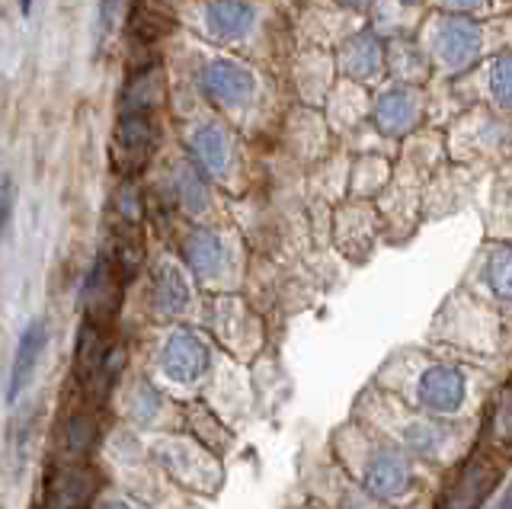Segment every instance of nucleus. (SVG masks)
I'll use <instances>...</instances> for the list:
<instances>
[{
    "label": "nucleus",
    "instance_id": "1",
    "mask_svg": "<svg viewBox=\"0 0 512 509\" xmlns=\"http://www.w3.org/2000/svg\"><path fill=\"white\" fill-rule=\"evenodd\" d=\"M157 148V125L151 116L141 113H122L116 122V132H112V167H116L122 177H135L138 170L148 167L151 154Z\"/></svg>",
    "mask_w": 512,
    "mask_h": 509
},
{
    "label": "nucleus",
    "instance_id": "2",
    "mask_svg": "<svg viewBox=\"0 0 512 509\" xmlns=\"http://www.w3.org/2000/svg\"><path fill=\"white\" fill-rule=\"evenodd\" d=\"M157 458L176 481L189 490H199V493H215V487L221 484V471H218V461L202 452L196 442H186V439H167L164 445H157Z\"/></svg>",
    "mask_w": 512,
    "mask_h": 509
},
{
    "label": "nucleus",
    "instance_id": "3",
    "mask_svg": "<svg viewBox=\"0 0 512 509\" xmlns=\"http://www.w3.org/2000/svg\"><path fill=\"white\" fill-rule=\"evenodd\" d=\"M122 282H125L122 273L109 257H100L90 266L84 289H80V305H84L87 321H96L103 327L116 321V314L122 308Z\"/></svg>",
    "mask_w": 512,
    "mask_h": 509
},
{
    "label": "nucleus",
    "instance_id": "4",
    "mask_svg": "<svg viewBox=\"0 0 512 509\" xmlns=\"http://www.w3.org/2000/svg\"><path fill=\"white\" fill-rule=\"evenodd\" d=\"M199 87L208 100L215 106L224 109H237V106H247L256 93V77L250 68L237 65V61H208V65L199 71Z\"/></svg>",
    "mask_w": 512,
    "mask_h": 509
},
{
    "label": "nucleus",
    "instance_id": "5",
    "mask_svg": "<svg viewBox=\"0 0 512 509\" xmlns=\"http://www.w3.org/2000/svg\"><path fill=\"white\" fill-rule=\"evenodd\" d=\"M160 369L180 385H192L208 369V346L192 330H173L160 349Z\"/></svg>",
    "mask_w": 512,
    "mask_h": 509
},
{
    "label": "nucleus",
    "instance_id": "6",
    "mask_svg": "<svg viewBox=\"0 0 512 509\" xmlns=\"http://www.w3.org/2000/svg\"><path fill=\"white\" fill-rule=\"evenodd\" d=\"M439 55L448 68H464L480 55L484 49V33L474 20H468L464 13L458 17H445L439 26Z\"/></svg>",
    "mask_w": 512,
    "mask_h": 509
},
{
    "label": "nucleus",
    "instance_id": "7",
    "mask_svg": "<svg viewBox=\"0 0 512 509\" xmlns=\"http://www.w3.org/2000/svg\"><path fill=\"white\" fill-rule=\"evenodd\" d=\"M464 388H468V381H464V372L455 369V365H432V369L423 372L420 385H416L423 407L436 413H455L464 404Z\"/></svg>",
    "mask_w": 512,
    "mask_h": 509
},
{
    "label": "nucleus",
    "instance_id": "8",
    "mask_svg": "<svg viewBox=\"0 0 512 509\" xmlns=\"http://www.w3.org/2000/svg\"><path fill=\"white\" fill-rule=\"evenodd\" d=\"M96 493V477L87 465H77V461H68L61 465L48 484V497L45 506L55 509H74V506H87Z\"/></svg>",
    "mask_w": 512,
    "mask_h": 509
},
{
    "label": "nucleus",
    "instance_id": "9",
    "mask_svg": "<svg viewBox=\"0 0 512 509\" xmlns=\"http://www.w3.org/2000/svg\"><path fill=\"white\" fill-rule=\"evenodd\" d=\"M410 481L413 474L407 458L397 452H378L365 468V490L378 500H394L400 493H407Z\"/></svg>",
    "mask_w": 512,
    "mask_h": 509
},
{
    "label": "nucleus",
    "instance_id": "10",
    "mask_svg": "<svg viewBox=\"0 0 512 509\" xmlns=\"http://www.w3.org/2000/svg\"><path fill=\"white\" fill-rule=\"evenodd\" d=\"M45 343H48V327L45 321H32L23 337H20V346H16V356H13V365H10V388H7V397L16 401L26 385L32 381V372H36V365L45 353Z\"/></svg>",
    "mask_w": 512,
    "mask_h": 509
},
{
    "label": "nucleus",
    "instance_id": "11",
    "mask_svg": "<svg viewBox=\"0 0 512 509\" xmlns=\"http://www.w3.org/2000/svg\"><path fill=\"white\" fill-rule=\"evenodd\" d=\"M167 100V81L164 71L157 65L141 68L138 74L128 77V84L122 90V113H141V116H154Z\"/></svg>",
    "mask_w": 512,
    "mask_h": 509
},
{
    "label": "nucleus",
    "instance_id": "12",
    "mask_svg": "<svg viewBox=\"0 0 512 509\" xmlns=\"http://www.w3.org/2000/svg\"><path fill=\"white\" fill-rule=\"evenodd\" d=\"M416 116H420V103H416V93L407 87L384 90L375 106V125L381 135H407Z\"/></svg>",
    "mask_w": 512,
    "mask_h": 509
},
{
    "label": "nucleus",
    "instance_id": "13",
    "mask_svg": "<svg viewBox=\"0 0 512 509\" xmlns=\"http://www.w3.org/2000/svg\"><path fill=\"white\" fill-rule=\"evenodd\" d=\"M384 65V49L375 33H356L340 45V68L352 81H372Z\"/></svg>",
    "mask_w": 512,
    "mask_h": 509
},
{
    "label": "nucleus",
    "instance_id": "14",
    "mask_svg": "<svg viewBox=\"0 0 512 509\" xmlns=\"http://www.w3.org/2000/svg\"><path fill=\"white\" fill-rule=\"evenodd\" d=\"M154 308L160 314H183L189 308V301H192V292H189V282L183 276V269L180 266H173V263H157L154 269Z\"/></svg>",
    "mask_w": 512,
    "mask_h": 509
},
{
    "label": "nucleus",
    "instance_id": "15",
    "mask_svg": "<svg viewBox=\"0 0 512 509\" xmlns=\"http://www.w3.org/2000/svg\"><path fill=\"white\" fill-rule=\"evenodd\" d=\"M183 257L199 279H218L224 269V244L215 231H192L183 244Z\"/></svg>",
    "mask_w": 512,
    "mask_h": 509
},
{
    "label": "nucleus",
    "instance_id": "16",
    "mask_svg": "<svg viewBox=\"0 0 512 509\" xmlns=\"http://www.w3.org/2000/svg\"><path fill=\"white\" fill-rule=\"evenodd\" d=\"M205 26L215 39H240L253 26V7L247 0H215L205 10Z\"/></svg>",
    "mask_w": 512,
    "mask_h": 509
},
{
    "label": "nucleus",
    "instance_id": "17",
    "mask_svg": "<svg viewBox=\"0 0 512 509\" xmlns=\"http://www.w3.org/2000/svg\"><path fill=\"white\" fill-rule=\"evenodd\" d=\"M96 439H100V423L93 413H71L58 433V449L68 461H80L96 445Z\"/></svg>",
    "mask_w": 512,
    "mask_h": 509
},
{
    "label": "nucleus",
    "instance_id": "18",
    "mask_svg": "<svg viewBox=\"0 0 512 509\" xmlns=\"http://www.w3.org/2000/svg\"><path fill=\"white\" fill-rule=\"evenodd\" d=\"M192 154L199 157V164L208 173H224L231 161V145H228V135H224L218 125H202V129L192 132Z\"/></svg>",
    "mask_w": 512,
    "mask_h": 509
},
{
    "label": "nucleus",
    "instance_id": "19",
    "mask_svg": "<svg viewBox=\"0 0 512 509\" xmlns=\"http://www.w3.org/2000/svg\"><path fill=\"white\" fill-rule=\"evenodd\" d=\"M112 263L122 273V279H132L138 273V266L144 260V244H141V234L135 228V221H122V228L112 237Z\"/></svg>",
    "mask_w": 512,
    "mask_h": 509
},
{
    "label": "nucleus",
    "instance_id": "20",
    "mask_svg": "<svg viewBox=\"0 0 512 509\" xmlns=\"http://www.w3.org/2000/svg\"><path fill=\"white\" fill-rule=\"evenodd\" d=\"M480 279L496 298L512 305V247H493L480 269Z\"/></svg>",
    "mask_w": 512,
    "mask_h": 509
},
{
    "label": "nucleus",
    "instance_id": "21",
    "mask_svg": "<svg viewBox=\"0 0 512 509\" xmlns=\"http://www.w3.org/2000/svg\"><path fill=\"white\" fill-rule=\"evenodd\" d=\"M173 183H176V196H180V205L189 212V215H202L208 212V186L205 180L199 177V170L192 167V164H180L173 173Z\"/></svg>",
    "mask_w": 512,
    "mask_h": 509
},
{
    "label": "nucleus",
    "instance_id": "22",
    "mask_svg": "<svg viewBox=\"0 0 512 509\" xmlns=\"http://www.w3.org/2000/svg\"><path fill=\"white\" fill-rule=\"evenodd\" d=\"M170 29H173V20L151 10L148 4H141V0L132 7V13H128V33L138 42H157L164 33H170Z\"/></svg>",
    "mask_w": 512,
    "mask_h": 509
},
{
    "label": "nucleus",
    "instance_id": "23",
    "mask_svg": "<svg viewBox=\"0 0 512 509\" xmlns=\"http://www.w3.org/2000/svg\"><path fill=\"white\" fill-rule=\"evenodd\" d=\"M490 97L496 106L512 109V52L500 55L490 65Z\"/></svg>",
    "mask_w": 512,
    "mask_h": 509
},
{
    "label": "nucleus",
    "instance_id": "24",
    "mask_svg": "<svg viewBox=\"0 0 512 509\" xmlns=\"http://www.w3.org/2000/svg\"><path fill=\"white\" fill-rule=\"evenodd\" d=\"M439 442H442V429L436 423H413L407 429V445L413 452H420V455L436 452Z\"/></svg>",
    "mask_w": 512,
    "mask_h": 509
},
{
    "label": "nucleus",
    "instance_id": "25",
    "mask_svg": "<svg viewBox=\"0 0 512 509\" xmlns=\"http://www.w3.org/2000/svg\"><path fill=\"white\" fill-rule=\"evenodd\" d=\"M160 410V397L151 385H138L135 394H132V413L141 420V423H151L154 413Z\"/></svg>",
    "mask_w": 512,
    "mask_h": 509
},
{
    "label": "nucleus",
    "instance_id": "26",
    "mask_svg": "<svg viewBox=\"0 0 512 509\" xmlns=\"http://www.w3.org/2000/svg\"><path fill=\"white\" fill-rule=\"evenodd\" d=\"M116 209H119L122 221H135V225H138V218H141V196H138V186L135 183H125L119 189Z\"/></svg>",
    "mask_w": 512,
    "mask_h": 509
},
{
    "label": "nucleus",
    "instance_id": "27",
    "mask_svg": "<svg viewBox=\"0 0 512 509\" xmlns=\"http://www.w3.org/2000/svg\"><path fill=\"white\" fill-rule=\"evenodd\" d=\"M13 209H16V183L10 177H4L0 180V237H7V231H10Z\"/></svg>",
    "mask_w": 512,
    "mask_h": 509
},
{
    "label": "nucleus",
    "instance_id": "28",
    "mask_svg": "<svg viewBox=\"0 0 512 509\" xmlns=\"http://www.w3.org/2000/svg\"><path fill=\"white\" fill-rule=\"evenodd\" d=\"M442 7L448 10H461V13H474V10H484L487 0H442Z\"/></svg>",
    "mask_w": 512,
    "mask_h": 509
},
{
    "label": "nucleus",
    "instance_id": "29",
    "mask_svg": "<svg viewBox=\"0 0 512 509\" xmlns=\"http://www.w3.org/2000/svg\"><path fill=\"white\" fill-rule=\"evenodd\" d=\"M503 506H506V509H512V487H509V493H506V500H503Z\"/></svg>",
    "mask_w": 512,
    "mask_h": 509
},
{
    "label": "nucleus",
    "instance_id": "30",
    "mask_svg": "<svg viewBox=\"0 0 512 509\" xmlns=\"http://www.w3.org/2000/svg\"><path fill=\"white\" fill-rule=\"evenodd\" d=\"M349 4H352V7H365V4H368V0H349Z\"/></svg>",
    "mask_w": 512,
    "mask_h": 509
},
{
    "label": "nucleus",
    "instance_id": "31",
    "mask_svg": "<svg viewBox=\"0 0 512 509\" xmlns=\"http://www.w3.org/2000/svg\"><path fill=\"white\" fill-rule=\"evenodd\" d=\"M23 13H29V0H23Z\"/></svg>",
    "mask_w": 512,
    "mask_h": 509
},
{
    "label": "nucleus",
    "instance_id": "32",
    "mask_svg": "<svg viewBox=\"0 0 512 509\" xmlns=\"http://www.w3.org/2000/svg\"><path fill=\"white\" fill-rule=\"evenodd\" d=\"M404 4H416V0H404Z\"/></svg>",
    "mask_w": 512,
    "mask_h": 509
}]
</instances>
